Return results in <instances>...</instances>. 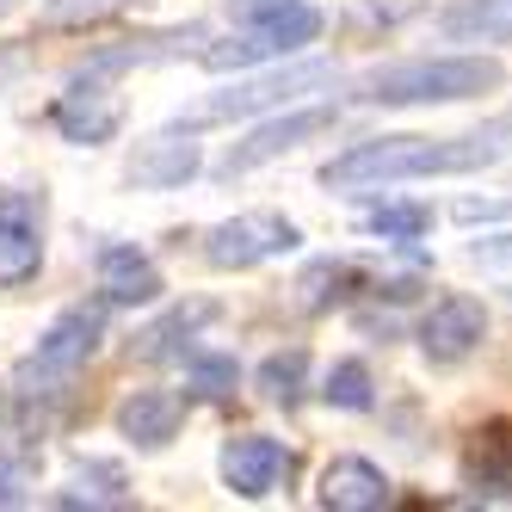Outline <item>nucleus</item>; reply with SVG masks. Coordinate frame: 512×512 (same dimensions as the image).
<instances>
[{
    "instance_id": "obj_1",
    "label": "nucleus",
    "mask_w": 512,
    "mask_h": 512,
    "mask_svg": "<svg viewBox=\"0 0 512 512\" xmlns=\"http://www.w3.org/2000/svg\"><path fill=\"white\" fill-rule=\"evenodd\" d=\"M512 118L469 130V136H371L352 142L346 155L321 167L327 192H371V186H401V179H445V173H482L500 167L512 149Z\"/></svg>"
},
{
    "instance_id": "obj_2",
    "label": "nucleus",
    "mask_w": 512,
    "mask_h": 512,
    "mask_svg": "<svg viewBox=\"0 0 512 512\" xmlns=\"http://www.w3.org/2000/svg\"><path fill=\"white\" fill-rule=\"evenodd\" d=\"M506 87V62L500 56H408V62H389L377 75L358 81V105H463V99H482Z\"/></svg>"
},
{
    "instance_id": "obj_3",
    "label": "nucleus",
    "mask_w": 512,
    "mask_h": 512,
    "mask_svg": "<svg viewBox=\"0 0 512 512\" xmlns=\"http://www.w3.org/2000/svg\"><path fill=\"white\" fill-rule=\"evenodd\" d=\"M99 340H105V303H75V309H62V315L44 327L38 352L19 364V408H31V401L56 408V401L68 395V383L87 371V358L99 352Z\"/></svg>"
},
{
    "instance_id": "obj_4",
    "label": "nucleus",
    "mask_w": 512,
    "mask_h": 512,
    "mask_svg": "<svg viewBox=\"0 0 512 512\" xmlns=\"http://www.w3.org/2000/svg\"><path fill=\"white\" fill-rule=\"evenodd\" d=\"M321 7L297 0L272 19H253V25H235L223 44H204V68L210 75H241V68H260V62H284V56H303L315 38H321Z\"/></svg>"
},
{
    "instance_id": "obj_5",
    "label": "nucleus",
    "mask_w": 512,
    "mask_h": 512,
    "mask_svg": "<svg viewBox=\"0 0 512 512\" xmlns=\"http://www.w3.org/2000/svg\"><path fill=\"white\" fill-rule=\"evenodd\" d=\"M303 247V229L278 210H247V216H229L204 235V260L216 272H253L266 260H284V253Z\"/></svg>"
},
{
    "instance_id": "obj_6",
    "label": "nucleus",
    "mask_w": 512,
    "mask_h": 512,
    "mask_svg": "<svg viewBox=\"0 0 512 512\" xmlns=\"http://www.w3.org/2000/svg\"><path fill=\"white\" fill-rule=\"evenodd\" d=\"M334 81H340L334 62H290L284 56V68H272V75H253V81H235L229 93H216L198 118L229 124V118H253V112H284V105H297L303 93H321Z\"/></svg>"
},
{
    "instance_id": "obj_7",
    "label": "nucleus",
    "mask_w": 512,
    "mask_h": 512,
    "mask_svg": "<svg viewBox=\"0 0 512 512\" xmlns=\"http://www.w3.org/2000/svg\"><path fill=\"white\" fill-rule=\"evenodd\" d=\"M334 124H340V105H284L278 118H266L260 130H247L235 149L216 161V173L235 179V173H253V167H266V161H278V155H297L303 142L327 136Z\"/></svg>"
},
{
    "instance_id": "obj_8",
    "label": "nucleus",
    "mask_w": 512,
    "mask_h": 512,
    "mask_svg": "<svg viewBox=\"0 0 512 512\" xmlns=\"http://www.w3.org/2000/svg\"><path fill=\"white\" fill-rule=\"evenodd\" d=\"M216 469H223V488L235 500H272L278 488L297 482V451H290L284 438L241 432V438H229V445H223Z\"/></svg>"
},
{
    "instance_id": "obj_9",
    "label": "nucleus",
    "mask_w": 512,
    "mask_h": 512,
    "mask_svg": "<svg viewBox=\"0 0 512 512\" xmlns=\"http://www.w3.org/2000/svg\"><path fill=\"white\" fill-rule=\"evenodd\" d=\"M44 272V192H0V290Z\"/></svg>"
},
{
    "instance_id": "obj_10",
    "label": "nucleus",
    "mask_w": 512,
    "mask_h": 512,
    "mask_svg": "<svg viewBox=\"0 0 512 512\" xmlns=\"http://www.w3.org/2000/svg\"><path fill=\"white\" fill-rule=\"evenodd\" d=\"M50 124L62 142H75V149H99V142H112L118 124H124V99L105 87V75H75L68 93L50 105Z\"/></svg>"
},
{
    "instance_id": "obj_11",
    "label": "nucleus",
    "mask_w": 512,
    "mask_h": 512,
    "mask_svg": "<svg viewBox=\"0 0 512 512\" xmlns=\"http://www.w3.org/2000/svg\"><path fill=\"white\" fill-rule=\"evenodd\" d=\"M414 340H420L426 364H463L475 346L488 340V309L475 303V297H463V290H451V297H438V303L420 315Z\"/></svg>"
},
{
    "instance_id": "obj_12",
    "label": "nucleus",
    "mask_w": 512,
    "mask_h": 512,
    "mask_svg": "<svg viewBox=\"0 0 512 512\" xmlns=\"http://www.w3.org/2000/svg\"><path fill=\"white\" fill-rule=\"evenodd\" d=\"M204 167V149H198V136L186 124H173V130H155V136H142L136 149H130V186L136 192H179L186 179H198Z\"/></svg>"
},
{
    "instance_id": "obj_13",
    "label": "nucleus",
    "mask_w": 512,
    "mask_h": 512,
    "mask_svg": "<svg viewBox=\"0 0 512 512\" xmlns=\"http://www.w3.org/2000/svg\"><path fill=\"white\" fill-rule=\"evenodd\" d=\"M457 475L463 488H475V500H512V420L475 426L457 451Z\"/></svg>"
},
{
    "instance_id": "obj_14",
    "label": "nucleus",
    "mask_w": 512,
    "mask_h": 512,
    "mask_svg": "<svg viewBox=\"0 0 512 512\" xmlns=\"http://www.w3.org/2000/svg\"><path fill=\"white\" fill-rule=\"evenodd\" d=\"M179 420H186V395L179 389H136L118 401V432L136 451H161L179 438Z\"/></svg>"
},
{
    "instance_id": "obj_15",
    "label": "nucleus",
    "mask_w": 512,
    "mask_h": 512,
    "mask_svg": "<svg viewBox=\"0 0 512 512\" xmlns=\"http://www.w3.org/2000/svg\"><path fill=\"white\" fill-rule=\"evenodd\" d=\"M99 290H105V303L136 309V303H155L167 284H161V266L142 247L112 241V247H99Z\"/></svg>"
},
{
    "instance_id": "obj_16",
    "label": "nucleus",
    "mask_w": 512,
    "mask_h": 512,
    "mask_svg": "<svg viewBox=\"0 0 512 512\" xmlns=\"http://www.w3.org/2000/svg\"><path fill=\"white\" fill-rule=\"evenodd\" d=\"M321 506L327 512H377V506H389V475L371 457H334L321 469Z\"/></svg>"
},
{
    "instance_id": "obj_17",
    "label": "nucleus",
    "mask_w": 512,
    "mask_h": 512,
    "mask_svg": "<svg viewBox=\"0 0 512 512\" xmlns=\"http://www.w3.org/2000/svg\"><path fill=\"white\" fill-rule=\"evenodd\" d=\"M445 44H512V0H451L438 13Z\"/></svg>"
},
{
    "instance_id": "obj_18",
    "label": "nucleus",
    "mask_w": 512,
    "mask_h": 512,
    "mask_svg": "<svg viewBox=\"0 0 512 512\" xmlns=\"http://www.w3.org/2000/svg\"><path fill=\"white\" fill-rule=\"evenodd\" d=\"M216 315H223V309H216L210 297L179 303V309H167L155 327H142V334H136V352H142V358H186V352H192V340L204 334Z\"/></svg>"
},
{
    "instance_id": "obj_19",
    "label": "nucleus",
    "mask_w": 512,
    "mask_h": 512,
    "mask_svg": "<svg viewBox=\"0 0 512 512\" xmlns=\"http://www.w3.org/2000/svg\"><path fill=\"white\" fill-rule=\"evenodd\" d=\"M358 290H371V278H364L352 260H315L303 278H297V303L309 315H327V309H346Z\"/></svg>"
},
{
    "instance_id": "obj_20",
    "label": "nucleus",
    "mask_w": 512,
    "mask_h": 512,
    "mask_svg": "<svg viewBox=\"0 0 512 512\" xmlns=\"http://www.w3.org/2000/svg\"><path fill=\"white\" fill-rule=\"evenodd\" d=\"M56 506H130V475H124V463L87 457L75 469V482L56 494Z\"/></svg>"
},
{
    "instance_id": "obj_21",
    "label": "nucleus",
    "mask_w": 512,
    "mask_h": 512,
    "mask_svg": "<svg viewBox=\"0 0 512 512\" xmlns=\"http://www.w3.org/2000/svg\"><path fill=\"white\" fill-rule=\"evenodd\" d=\"M364 229H371L377 241H389V247H414V241L432 235V210L408 204V198H383V204L364 210Z\"/></svg>"
},
{
    "instance_id": "obj_22",
    "label": "nucleus",
    "mask_w": 512,
    "mask_h": 512,
    "mask_svg": "<svg viewBox=\"0 0 512 512\" xmlns=\"http://www.w3.org/2000/svg\"><path fill=\"white\" fill-rule=\"evenodd\" d=\"M303 383H309V352H303V346L272 352L260 371H253V389H260L272 408H297V401H303Z\"/></svg>"
},
{
    "instance_id": "obj_23",
    "label": "nucleus",
    "mask_w": 512,
    "mask_h": 512,
    "mask_svg": "<svg viewBox=\"0 0 512 512\" xmlns=\"http://www.w3.org/2000/svg\"><path fill=\"white\" fill-rule=\"evenodd\" d=\"M321 401H327V408H340V414H371L377 408L371 364H364V358H340L334 371H327V383H321Z\"/></svg>"
},
{
    "instance_id": "obj_24",
    "label": "nucleus",
    "mask_w": 512,
    "mask_h": 512,
    "mask_svg": "<svg viewBox=\"0 0 512 512\" xmlns=\"http://www.w3.org/2000/svg\"><path fill=\"white\" fill-rule=\"evenodd\" d=\"M186 383H192V395H204V401H229L235 383H241V364H235L229 352H186Z\"/></svg>"
},
{
    "instance_id": "obj_25",
    "label": "nucleus",
    "mask_w": 512,
    "mask_h": 512,
    "mask_svg": "<svg viewBox=\"0 0 512 512\" xmlns=\"http://www.w3.org/2000/svg\"><path fill=\"white\" fill-rule=\"evenodd\" d=\"M124 0H50L44 7V25L56 31V25H93V19H105V13H118Z\"/></svg>"
},
{
    "instance_id": "obj_26",
    "label": "nucleus",
    "mask_w": 512,
    "mask_h": 512,
    "mask_svg": "<svg viewBox=\"0 0 512 512\" xmlns=\"http://www.w3.org/2000/svg\"><path fill=\"white\" fill-rule=\"evenodd\" d=\"M31 457H0V506H25L31 500Z\"/></svg>"
},
{
    "instance_id": "obj_27",
    "label": "nucleus",
    "mask_w": 512,
    "mask_h": 512,
    "mask_svg": "<svg viewBox=\"0 0 512 512\" xmlns=\"http://www.w3.org/2000/svg\"><path fill=\"white\" fill-rule=\"evenodd\" d=\"M469 266H482V272H512V235H482V241H469Z\"/></svg>"
},
{
    "instance_id": "obj_28",
    "label": "nucleus",
    "mask_w": 512,
    "mask_h": 512,
    "mask_svg": "<svg viewBox=\"0 0 512 512\" xmlns=\"http://www.w3.org/2000/svg\"><path fill=\"white\" fill-rule=\"evenodd\" d=\"M500 216H512V204H500V198H463L457 204V223H500Z\"/></svg>"
},
{
    "instance_id": "obj_29",
    "label": "nucleus",
    "mask_w": 512,
    "mask_h": 512,
    "mask_svg": "<svg viewBox=\"0 0 512 512\" xmlns=\"http://www.w3.org/2000/svg\"><path fill=\"white\" fill-rule=\"evenodd\" d=\"M284 7H297V0H229V19L235 25H253V19H272Z\"/></svg>"
},
{
    "instance_id": "obj_30",
    "label": "nucleus",
    "mask_w": 512,
    "mask_h": 512,
    "mask_svg": "<svg viewBox=\"0 0 512 512\" xmlns=\"http://www.w3.org/2000/svg\"><path fill=\"white\" fill-rule=\"evenodd\" d=\"M0 414H7V389H0Z\"/></svg>"
}]
</instances>
